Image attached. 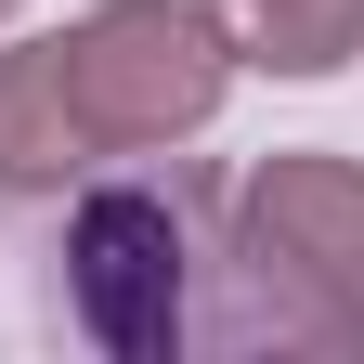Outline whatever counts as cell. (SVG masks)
<instances>
[{
    "mask_svg": "<svg viewBox=\"0 0 364 364\" xmlns=\"http://www.w3.org/2000/svg\"><path fill=\"white\" fill-rule=\"evenodd\" d=\"M65 312L91 351L156 364L196 338V221L156 182H91L65 208Z\"/></svg>",
    "mask_w": 364,
    "mask_h": 364,
    "instance_id": "3",
    "label": "cell"
},
{
    "mask_svg": "<svg viewBox=\"0 0 364 364\" xmlns=\"http://www.w3.org/2000/svg\"><path fill=\"white\" fill-rule=\"evenodd\" d=\"M208 26L260 78H338L364 53V0H208Z\"/></svg>",
    "mask_w": 364,
    "mask_h": 364,
    "instance_id": "5",
    "label": "cell"
},
{
    "mask_svg": "<svg viewBox=\"0 0 364 364\" xmlns=\"http://www.w3.org/2000/svg\"><path fill=\"white\" fill-rule=\"evenodd\" d=\"M78 169H91V130L65 105L53 39H14L0 53V196H65Z\"/></svg>",
    "mask_w": 364,
    "mask_h": 364,
    "instance_id": "4",
    "label": "cell"
},
{
    "mask_svg": "<svg viewBox=\"0 0 364 364\" xmlns=\"http://www.w3.org/2000/svg\"><path fill=\"white\" fill-rule=\"evenodd\" d=\"M14 14H26V0H0V26H14Z\"/></svg>",
    "mask_w": 364,
    "mask_h": 364,
    "instance_id": "6",
    "label": "cell"
},
{
    "mask_svg": "<svg viewBox=\"0 0 364 364\" xmlns=\"http://www.w3.org/2000/svg\"><path fill=\"white\" fill-rule=\"evenodd\" d=\"M53 65H65V105L91 130V156H156V144H196L235 91V53H221L208 0H91L78 26H53Z\"/></svg>",
    "mask_w": 364,
    "mask_h": 364,
    "instance_id": "2",
    "label": "cell"
},
{
    "mask_svg": "<svg viewBox=\"0 0 364 364\" xmlns=\"http://www.w3.org/2000/svg\"><path fill=\"white\" fill-rule=\"evenodd\" d=\"M221 351H312V364H364V156L287 144L221 196Z\"/></svg>",
    "mask_w": 364,
    "mask_h": 364,
    "instance_id": "1",
    "label": "cell"
}]
</instances>
